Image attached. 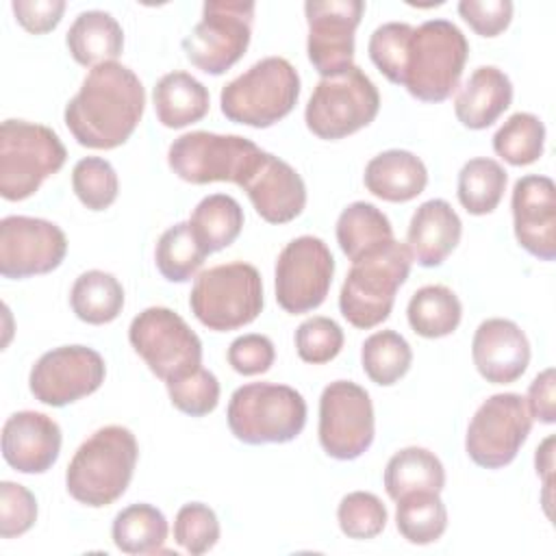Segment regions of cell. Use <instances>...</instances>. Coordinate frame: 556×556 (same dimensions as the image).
Here are the masks:
<instances>
[{
    "mask_svg": "<svg viewBox=\"0 0 556 556\" xmlns=\"http://www.w3.org/2000/svg\"><path fill=\"white\" fill-rule=\"evenodd\" d=\"M374 65L421 102H443L458 87L469 43L450 20H428L417 28L406 22L378 26L367 43Z\"/></svg>",
    "mask_w": 556,
    "mask_h": 556,
    "instance_id": "6da1fadb",
    "label": "cell"
},
{
    "mask_svg": "<svg viewBox=\"0 0 556 556\" xmlns=\"http://www.w3.org/2000/svg\"><path fill=\"white\" fill-rule=\"evenodd\" d=\"M146 89L139 76L109 61L85 76L78 93L65 104V126L72 137L91 150H113L128 141L143 117Z\"/></svg>",
    "mask_w": 556,
    "mask_h": 556,
    "instance_id": "7a4b0ae2",
    "label": "cell"
},
{
    "mask_svg": "<svg viewBox=\"0 0 556 556\" xmlns=\"http://www.w3.org/2000/svg\"><path fill=\"white\" fill-rule=\"evenodd\" d=\"M137 458L135 434L124 426H104L74 452L65 471V489L78 504L109 506L126 493Z\"/></svg>",
    "mask_w": 556,
    "mask_h": 556,
    "instance_id": "3957f363",
    "label": "cell"
},
{
    "mask_svg": "<svg viewBox=\"0 0 556 556\" xmlns=\"http://www.w3.org/2000/svg\"><path fill=\"white\" fill-rule=\"evenodd\" d=\"M410 265L408 245L395 239L352 261L339 293L341 315L361 330L382 324L391 315L395 293L406 282Z\"/></svg>",
    "mask_w": 556,
    "mask_h": 556,
    "instance_id": "277c9868",
    "label": "cell"
},
{
    "mask_svg": "<svg viewBox=\"0 0 556 556\" xmlns=\"http://www.w3.org/2000/svg\"><path fill=\"white\" fill-rule=\"evenodd\" d=\"M298 98V70L282 56H265L222 87L219 109L235 124L269 128L293 111Z\"/></svg>",
    "mask_w": 556,
    "mask_h": 556,
    "instance_id": "5b68a950",
    "label": "cell"
},
{
    "mask_svg": "<svg viewBox=\"0 0 556 556\" xmlns=\"http://www.w3.org/2000/svg\"><path fill=\"white\" fill-rule=\"evenodd\" d=\"M228 428L248 443H289L306 426V402L289 384L250 382L230 395Z\"/></svg>",
    "mask_w": 556,
    "mask_h": 556,
    "instance_id": "8992f818",
    "label": "cell"
},
{
    "mask_svg": "<svg viewBox=\"0 0 556 556\" xmlns=\"http://www.w3.org/2000/svg\"><path fill=\"white\" fill-rule=\"evenodd\" d=\"M189 306L195 319L215 332L252 324L263 311V280L254 265L235 261L198 274Z\"/></svg>",
    "mask_w": 556,
    "mask_h": 556,
    "instance_id": "52a82bcc",
    "label": "cell"
},
{
    "mask_svg": "<svg viewBox=\"0 0 556 556\" xmlns=\"http://www.w3.org/2000/svg\"><path fill=\"white\" fill-rule=\"evenodd\" d=\"M67 159L59 135L41 124L4 119L0 126V195L9 202L30 198Z\"/></svg>",
    "mask_w": 556,
    "mask_h": 556,
    "instance_id": "ba28073f",
    "label": "cell"
},
{
    "mask_svg": "<svg viewBox=\"0 0 556 556\" xmlns=\"http://www.w3.org/2000/svg\"><path fill=\"white\" fill-rule=\"evenodd\" d=\"M265 150L241 135H217L208 130L185 132L167 150L169 169L185 182H235L254 172Z\"/></svg>",
    "mask_w": 556,
    "mask_h": 556,
    "instance_id": "9c48e42d",
    "label": "cell"
},
{
    "mask_svg": "<svg viewBox=\"0 0 556 556\" xmlns=\"http://www.w3.org/2000/svg\"><path fill=\"white\" fill-rule=\"evenodd\" d=\"M378 109V87L358 65H352L317 83L304 109V122L315 137L337 141L369 126Z\"/></svg>",
    "mask_w": 556,
    "mask_h": 556,
    "instance_id": "30bf717a",
    "label": "cell"
},
{
    "mask_svg": "<svg viewBox=\"0 0 556 556\" xmlns=\"http://www.w3.org/2000/svg\"><path fill=\"white\" fill-rule=\"evenodd\" d=\"M256 4L250 0H208L202 20L182 39L187 59L204 74L228 72L248 50Z\"/></svg>",
    "mask_w": 556,
    "mask_h": 556,
    "instance_id": "8fae6325",
    "label": "cell"
},
{
    "mask_svg": "<svg viewBox=\"0 0 556 556\" xmlns=\"http://www.w3.org/2000/svg\"><path fill=\"white\" fill-rule=\"evenodd\" d=\"M128 341L163 382L202 367V341L187 321L165 306L141 311L128 328Z\"/></svg>",
    "mask_w": 556,
    "mask_h": 556,
    "instance_id": "7c38bea8",
    "label": "cell"
},
{
    "mask_svg": "<svg viewBox=\"0 0 556 556\" xmlns=\"http://www.w3.org/2000/svg\"><path fill=\"white\" fill-rule=\"evenodd\" d=\"M532 430V417L519 393H495L473 413L467 437V456L484 469L510 465Z\"/></svg>",
    "mask_w": 556,
    "mask_h": 556,
    "instance_id": "4fadbf2b",
    "label": "cell"
},
{
    "mask_svg": "<svg viewBox=\"0 0 556 556\" xmlns=\"http://www.w3.org/2000/svg\"><path fill=\"white\" fill-rule=\"evenodd\" d=\"M319 443L337 460H354L374 443L369 393L352 380L330 382L319 397Z\"/></svg>",
    "mask_w": 556,
    "mask_h": 556,
    "instance_id": "5bb4252c",
    "label": "cell"
},
{
    "mask_svg": "<svg viewBox=\"0 0 556 556\" xmlns=\"http://www.w3.org/2000/svg\"><path fill=\"white\" fill-rule=\"evenodd\" d=\"M332 276L334 258L324 239L295 237L276 261V300L291 315L308 313L326 300Z\"/></svg>",
    "mask_w": 556,
    "mask_h": 556,
    "instance_id": "9a60e30c",
    "label": "cell"
},
{
    "mask_svg": "<svg viewBox=\"0 0 556 556\" xmlns=\"http://www.w3.org/2000/svg\"><path fill=\"white\" fill-rule=\"evenodd\" d=\"M104 358L87 345H61L37 358L28 389L46 406H67L98 391L104 382Z\"/></svg>",
    "mask_w": 556,
    "mask_h": 556,
    "instance_id": "2e32d148",
    "label": "cell"
},
{
    "mask_svg": "<svg viewBox=\"0 0 556 556\" xmlns=\"http://www.w3.org/2000/svg\"><path fill=\"white\" fill-rule=\"evenodd\" d=\"M365 11L363 0H308L304 4L308 61L321 78L354 65V33Z\"/></svg>",
    "mask_w": 556,
    "mask_h": 556,
    "instance_id": "e0dca14e",
    "label": "cell"
},
{
    "mask_svg": "<svg viewBox=\"0 0 556 556\" xmlns=\"http://www.w3.org/2000/svg\"><path fill=\"white\" fill-rule=\"evenodd\" d=\"M67 254L65 232L41 217L9 215L0 222V274L11 280L56 269Z\"/></svg>",
    "mask_w": 556,
    "mask_h": 556,
    "instance_id": "ac0fdd59",
    "label": "cell"
},
{
    "mask_svg": "<svg viewBox=\"0 0 556 556\" xmlns=\"http://www.w3.org/2000/svg\"><path fill=\"white\" fill-rule=\"evenodd\" d=\"M513 228L517 243L539 261L556 258V185L549 176L528 174L513 187Z\"/></svg>",
    "mask_w": 556,
    "mask_h": 556,
    "instance_id": "d6986e66",
    "label": "cell"
},
{
    "mask_svg": "<svg viewBox=\"0 0 556 556\" xmlns=\"http://www.w3.org/2000/svg\"><path fill=\"white\" fill-rule=\"evenodd\" d=\"M241 189L248 193L254 211L269 224H287L306 206V185L302 176L271 152L261 156Z\"/></svg>",
    "mask_w": 556,
    "mask_h": 556,
    "instance_id": "ffe728a7",
    "label": "cell"
},
{
    "mask_svg": "<svg viewBox=\"0 0 556 556\" xmlns=\"http://www.w3.org/2000/svg\"><path fill=\"white\" fill-rule=\"evenodd\" d=\"M471 358L478 374L493 384H510L523 376L530 363L526 332L510 319H484L471 341Z\"/></svg>",
    "mask_w": 556,
    "mask_h": 556,
    "instance_id": "44dd1931",
    "label": "cell"
},
{
    "mask_svg": "<svg viewBox=\"0 0 556 556\" xmlns=\"http://www.w3.org/2000/svg\"><path fill=\"white\" fill-rule=\"evenodd\" d=\"M59 424L37 410L13 413L2 426V456L20 473H43L61 454Z\"/></svg>",
    "mask_w": 556,
    "mask_h": 556,
    "instance_id": "7402d4cb",
    "label": "cell"
},
{
    "mask_svg": "<svg viewBox=\"0 0 556 556\" xmlns=\"http://www.w3.org/2000/svg\"><path fill=\"white\" fill-rule=\"evenodd\" d=\"M463 222L450 202L426 200L410 217L406 245L421 267H439L458 245Z\"/></svg>",
    "mask_w": 556,
    "mask_h": 556,
    "instance_id": "603a6c76",
    "label": "cell"
},
{
    "mask_svg": "<svg viewBox=\"0 0 556 556\" xmlns=\"http://www.w3.org/2000/svg\"><path fill=\"white\" fill-rule=\"evenodd\" d=\"M513 102V83L495 65H480L454 98L458 122L471 130L489 128Z\"/></svg>",
    "mask_w": 556,
    "mask_h": 556,
    "instance_id": "cb8c5ba5",
    "label": "cell"
},
{
    "mask_svg": "<svg viewBox=\"0 0 556 556\" xmlns=\"http://www.w3.org/2000/svg\"><path fill=\"white\" fill-rule=\"evenodd\" d=\"M365 187L384 202H408L428 185L424 161L408 150H384L365 165Z\"/></svg>",
    "mask_w": 556,
    "mask_h": 556,
    "instance_id": "d4e9b609",
    "label": "cell"
},
{
    "mask_svg": "<svg viewBox=\"0 0 556 556\" xmlns=\"http://www.w3.org/2000/svg\"><path fill=\"white\" fill-rule=\"evenodd\" d=\"M72 59L85 67H96L115 61L124 48V30L106 11H83L72 22L65 35Z\"/></svg>",
    "mask_w": 556,
    "mask_h": 556,
    "instance_id": "484cf974",
    "label": "cell"
},
{
    "mask_svg": "<svg viewBox=\"0 0 556 556\" xmlns=\"http://www.w3.org/2000/svg\"><path fill=\"white\" fill-rule=\"evenodd\" d=\"M156 117L167 128H185L208 113V89L189 72H169L152 91Z\"/></svg>",
    "mask_w": 556,
    "mask_h": 556,
    "instance_id": "4316f807",
    "label": "cell"
},
{
    "mask_svg": "<svg viewBox=\"0 0 556 556\" xmlns=\"http://www.w3.org/2000/svg\"><path fill=\"white\" fill-rule=\"evenodd\" d=\"M443 486L445 469L439 456L426 447H404L395 452L384 467V489L393 502L415 491L441 493Z\"/></svg>",
    "mask_w": 556,
    "mask_h": 556,
    "instance_id": "83f0119b",
    "label": "cell"
},
{
    "mask_svg": "<svg viewBox=\"0 0 556 556\" xmlns=\"http://www.w3.org/2000/svg\"><path fill=\"white\" fill-rule=\"evenodd\" d=\"M410 328L426 339H441L452 334L463 317L458 295L445 285H426L417 289L406 306Z\"/></svg>",
    "mask_w": 556,
    "mask_h": 556,
    "instance_id": "f1b7e54d",
    "label": "cell"
},
{
    "mask_svg": "<svg viewBox=\"0 0 556 556\" xmlns=\"http://www.w3.org/2000/svg\"><path fill=\"white\" fill-rule=\"evenodd\" d=\"M70 304L80 321L102 326L113 321L122 313L124 287L113 274L102 269H89L74 280Z\"/></svg>",
    "mask_w": 556,
    "mask_h": 556,
    "instance_id": "f546056e",
    "label": "cell"
},
{
    "mask_svg": "<svg viewBox=\"0 0 556 556\" xmlns=\"http://www.w3.org/2000/svg\"><path fill=\"white\" fill-rule=\"evenodd\" d=\"M167 519L152 504L122 508L111 526L113 543L124 554H156L167 541Z\"/></svg>",
    "mask_w": 556,
    "mask_h": 556,
    "instance_id": "4dcf8cb0",
    "label": "cell"
},
{
    "mask_svg": "<svg viewBox=\"0 0 556 556\" xmlns=\"http://www.w3.org/2000/svg\"><path fill=\"white\" fill-rule=\"evenodd\" d=\"M191 230L208 254L235 243L243 228V208L228 193H211L202 198L191 213Z\"/></svg>",
    "mask_w": 556,
    "mask_h": 556,
    "instance_id": "1f68e13d",
    "label": "cell"
},
{
    "mask_svg": "<svg viewBox=\"0 0 556 556\" xmlns=\"http://www.w3.org/2000/svg\"><path fill=\"white\" fill-rule=\"evenodd\" d=\"M391 239L393 226L389 217L369 202L348 204L337 219V243L350 261Z\"/></svg>",
    "mask_w": 556,
    "mask_h": 556,
    "instance_id": "d6a6232c",
    "label": "cell"
},
{
    "mask_svg": "<svg viewBox=\"0 0 556 556\" xmlns=\"http://www.w3.org/2000/svg\"><path fill=\"white\" fill-rule=\"evenodd\" d=\"M506 182L508 174L497 161L486 156L469 159L458 172V202L471 215L493 213L504 195Z\"/></svg>",
    "mask_w": 556,
    "mask_h": 556,
    "instance_id": "836d02e7",
    "label": "cell"
},
{
    "mask_svg": "<svg viewBox=\"0 0 556 556\" xmlns=\"http://www.w3.org/2000/svg\"><path fill=\"white\" fill-rule=\"evenodd\" d=\"M395 526L413 545H428L443 536L447 528V510L439 493L415 491L397 500Z\"/></svg>",
    "mask_w": 556,
    "mask_h": 556,
    "instance_id": "e575fe53",
    "label": "cell"
},
{
    "mask_svg": "<svg viewBox=\"0 0 556 556\" xmlns=\"http://www.w3.org/2000/svg\"><path fill=\"white\" fill-rule=\"evenodd\" d=\"M208 252L198 241L189 222L169 226L156 243L154 261L161 276L169 282H187L202 267Z\"/></svg>",
    "mask_w": 556,
    "mask_h": 556,
    "instance_id": "d590c367",
    "label": "cell"
},
{
    "mask_svg": "<svg viewBox=\"0 0 556 556\" xmlns=\"http://www.w3.org/2000/svg\"><path fill=\"white\" fill-rule=\"evenodd\" d=\"M361 363L371 382L391 387L410 369L413 350L400 332L378 330L365 339L361 348Z\"/></svg>",
    "mask_w": 556,
    "mask_h": 556,
    "instance_id": "8d00e7d4",
    "label": "cell"
},
{
    "mask_svg": "<svg viewBox=\"0 0 556 556\" xmlns=\"http://www.w3.org/2000/svg\"><path fill=\"white\" fill-rule=\"evenodd\" d=\"M545 146V126L532 113H513L493 135V150L515 167L530 165L541 159Z\"/></svg>",
    "mask_w": 556,
    "mask_h": 556,
    "instance_id": "74e56055",
    "label": "cell"
},
{
    "mask_svg": "<svg viewBox=\"0 0 556 556\" xmlns=\"http://www.w3.org/2000/svg\"><path fill=\"white\" fill-rule=\"evenodd\" d=\"M72 189L89 211H104L117 200L119 180L106 159L85 156L72 169Z\"/></svg>",
    "mask_w": 556,
    "mask_h": 556,
    "instance_id": "f35d334b",
    "label": "cell"
},
{
    "mask_svg": "<svg viewBox=\"0 0 556 556\" xmlns=\"http://www.w3.org/2000/svg\"><path fill=\"white\" fill-rule=\"evenodd\" d=\"M387 508L382 500L369 491H352L341 497L337 521L348 539L367 541L378 536L387 526Z\"/></svg>",
    "mask_w": 556,
    "mask_h": 556,
    "instance_id": "ab89813d",
    "label": "cell"
},
{
    "mask_svg": "<svg viewBox=\"0 0 556 556\" xmlns=\"http://www.w3.org/2000/svg\"><path fill=\"white\" fill-rule=\"evenodd\" d=\"M169 402L185 415L204 417L219 404V382L213 371L198 367L165 382Z\"/></svg>",
    "mask_w": 556,
    "mask_h": 556,
    "instance_id": "60d3db41",
    "label": "cell"
},
{
    "mask_svg": "<svg viewBox=\"0 0 556 556\" xmlns=\"http://www.w3.org/2000/svg\"><path fill=\"white\" fill-rule=\"evenodd\" d=\"M174 541L191 556L206 554L219 541V521L202 502L182 504L174 519Z\"/></svg>",
    "mask_w": 556,
    "mask_h": 556,
    "instance_id": "b9f144b4",
    "label": "cell"
},
{
    "mask_svg": "<svg viewBox=\"0 0 556 556\" xmlns=\"http://www.w3.org/2000/svg\"><path fill=\"white\" fill-rule=\"evenodd\" d=\"M343 330L330 317H308L295 330V350L304 363L324 365L343 348Z\"/></svg>",
    "mask_w": 556,
    "mask_h": 556,
    "instance_id": "7bdbcfd3",
    "label": "cell"
},
{
    "mask_svg": "<svg viewBox=\"0 0 556 556\" xmlns=\"http://www.w3.org/2000/svg\"><path fill=\"white\" fill-rule=\"evenodd\" d=\"M37 521L35 495L17 482H0V536L13 539L28 532Z\"/></svg>",
    "mask_w": 556,
    "mask_h": 556,
    "instance_id": "ee69618b",
    "label": "cell"
},
{
    "mask_svg": "<svg viewBox=\"0 0 556 556\" xmlns=\"http://www.w3.org/2000/svg\"><path fill=\"white\" fill-rule=\"evenodd\" d=\"M228 365L241 376L265 374L276 358V350L269 337L258 332H248L237 337L228 345Z\"/></svg>",
    "mask_w": 556,
    "mask_h": 556,
    "instance_id": "f6af8a7d",
    "label": "cell"
},
{
    "mask_svg": "<svg viewBox=\"0 0 556 556\" xmlns=\"http://www.w3.org/2000/svg\"><path fill=\"white\" fill-rule=\"evenodd\" d=\"M458 13L480 37H497L508 28L513 20V2L510 0H460Z\"/></svg>",
    "mask_w": 556,
    "mask_h": 556,
    "instance_id": "bcb514c9",
    "label": "cell"
},
{
    "mask_svg": "<svg viewBox=\"0 0 556 556\" xmlns=\"http://www.w3.org/2000/svg\"><path fill=\"white\" fill-rule=\"evenodd\" d=\"M11 9L24 30L33 35H43L59 26L65 11V2L63 0H13Z\"/></svg>",
    "mask_w": 556,
    "mask_h": 556,
    "instance_id": "7dc6e473",
    "label": "cell"
},
{
    "mask_svg": "<svg viewBox=\"0 0 556 556\" xmlns=\"http://www.w3.org/2000/svg\"><path fill=\"white\" fill-rule=\"evenodd\" d=\"M556 378L554 369H543L528 387L526 406L532 419H539L541 424H554L556 421V395H554Z\"/></svg>",
    "mask_w": 556,
    "mask_h": 556,
    "instance_id": "c3c4849f",
    "label": "cell"
},
{
    "mask_svg": "<svg viewBox=\"0 0 556 556\" xmlns=\"http://www.w3.org/2000/svg\"><path fill=\"white\" fill-rule=\"evenodd\" d=\"M534 465H536V473H541V476H543L545 486H547V484H552V469H554V437H547V439L536 447Z\"/></svg>",
    "mask_w": 556,
    "mask_h": 556,
    "instance_id": "681fc988",
    "label": "cell"
}]
</instances>
